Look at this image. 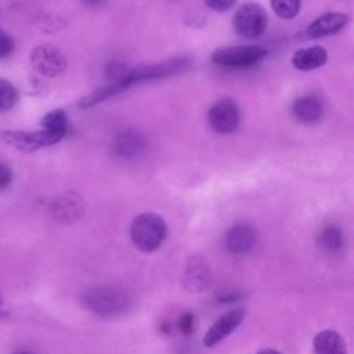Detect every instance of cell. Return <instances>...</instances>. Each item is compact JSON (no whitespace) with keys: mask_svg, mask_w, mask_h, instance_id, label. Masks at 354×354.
<instances>
[{"mask_svg":"<svg viewBox=\"0 0 354 354\" xmlns=\"http://www.w3.org/2000/svg\"><path fill=\"white\" fill-rule=\"evenodd\" d=\"M350 21V17L344 12H325L315 18L308 26H307V36L310 39H321L326 36L336 35L340 32Z\"/></svg>","mask_w":354,"mask_h":354,"instance_id":"9","label":"cell"},{"mask_svg":"<svg viewBox=\"0 0 354 354\" xmlns=\"http://www.w3.org/2000/svg\"><path fill=\"white\" fill-rule=\"evenodd\" d=\"M82 209V202L75 196L61 198L53 205L54 217L62 223H71L76 220L80 216Z\"/></svg>","mask_w":354,"mask_h":354,"instance_id":"18","label":"cell"},{"mask_svg":"<svg viewBox=\"0 0 354 354\" xmlns=\"http://www.w3.org/2000/svg\"><path fill=\"white\" fill-rule=\"evenodd\" d=\"M167 225L165 220L155 213L138 214L130 225V238L133 245L144 252H155L166 239Z\"/></svg>","mask_w":354,"mask_h":354,"instance_id":"2","label":"cell"},{"mask_svg":"<svg viewBox=\"0 0 354 354\" xmlns=\"http://www.w3.org/2000/svg\"><path fill=\"white\" fill-rule=\"evenodd\" d=\"M3 310V299H1V295H0V311Z\"/></svg>","mask_w":354,"mask_h":354,"instance_id":"29","label":"cell"},{"mask_svg":"<svg viewBox=\"0 0 354 354\" xmlns=\"http://www.w3.org/2000/svg\"><path fill=\"white\" fill-rule=\"evenodd\" d=\"M243 317H245V311L242 308H235V310H231L227 314H224L206 332V335L203 337L205 346L213 347L217 343H220L223 339H225L228 335H231L239 326Z\"/></svg>","mask_w":354,"mask_h":354,"instance_id":"10","label":"cell"},{"mask_svg":"<svg viewBox=\"0 0 354 354\" xmlns=\"http://www.w3.org/2000/svg\"><path fill=\"white\" fill-rule=\"evenodd\" d=\"M234 28L235 32L243 39H257L260 37L268 24V17L266 10L259 3H245L234 14Z\"/></svg>","mask_w":354,"mask_h":354,"instance_id":"4","label":"cell"},{"mask_svg":"<svg viewBox=\"0 0 354 354\" xmlns=\"http://www.w3.org/2000/svg\"><path fill=\"white\" fill-rule=\"evenodd\" d=\"M235 1L236 0H205V4L217 12H224L230 10L235 4Z\"/></svg>","mask_w":354,"mask_h":354,"instance_id":"24","label":"cell"},{"mask_svg":"<svg viewBox=\"0 0 354 354\" xmlns=\"http://www.w3.org/2000/svg\"><path fill=\"white\" fill-rule=\"evenodd\" d=\"M322 104L314 95H304L295 101L292 113L299 123L313 124L322 118Z\"/></svg>","mask_w":354,"mask_h":354,"instance_id":"11","label":"cell"},{"mask_svg":"<svg viewBox=\"0 0 354 354\" xmlns=\"http://www.w3.org/2000/svg\"><path fill=\"white\" fill-rule=\"evenodd\" d=\"M272 11L282 19H292L300 11V0H270Z\"/></svg>","mask_w":354,"mask_h":354,"instance_id":"20","label":"cell"},{"mask_svg":"<svg viewBox=\"0 0 354 354\" xmlns=\"http://www.w3.org/2000/svg\"><path fill=\"white\" fill-rule=\"evenodd\" d=\"M14 48H15V44L12 37L7 32L0 29V59L11 55Z\"/></svg>","mask_w":354,"mask_h":354,"instance_id":"22","label":"cell"},{"mask_svg":"<svg viewBox=\"0 0 354 354\" xmlns=\"http://www.w3.org/2000/svg\"><path fill=\"white\" fill-rule=\"evenodd\" d=\"M317 242H318V245L322 250L333 253V252H337L342 248L343 234H342V231L337 225L329 224V225H325L319 231Z\"/></svg>","mask_w":354,"mask_h":354,"instance_id":"19","label":"cell"},{"mask_svg":"<svg viewBox=\"0 0 354 354\" xmlns=\"http://www.w3.org/2000/svg\"><path fill=\"white\" fill-rule=\"evenodd\" d=\"M12 181V171L8 165L0 162V192L4 191Z\"/></svg>","mask_w":354,"mask_h":354,"instance_id":"25","label":"cell"},{"mask_svg":"<svg viewBox=\"0 0 354 354\" xmlns=\"http://www.w3.org/2000/svg\"><path fill=\"white\" fill-rule=\"evenodd\" d=\"M18 102V91L15 86L0 77V112L12 109Z\"/></svg>","mask_w":354,"mask_h":354,"instance_id":"21","label":"cell"},{"mask_svg":"<svg viewBox=\"0 0 354 354\" xmlns=\"http://www.w3.org/2000/svg\"><path fill=\"white\" fill-rule=\"evenodd\" d=\"M328 59V53L321 46L297 50L292 55V65L299 71H313L322 66Z\"/></svg>","mask_w":354,"mask_h":354,"instance_id":"13","label":"cell"},{"mask_svg":"<svg viewBox=\"0 0 354 354\" xmlns=\"http://www.w3.org/2000/svg\"><path fill=\"white\" fill-rule=\"evenodd\" d=\"M86 3H90V4H97V3H101L102 0H84Z\"/></svg>","mask_w":354,"mask_h":354,"instance_id":"28","label":"cell"},{"mask_svg":"<svg viewBox=\"0 0 354 354\" xmlns=\"http://www.w3.org/2000/svg\"><path fill=\"white\" fill-rule=\"evenodd\" d=\"M144 148V140L136 130H124L113 141V152L120 158H133Z\"/></svg>","mask_w":354,"mask_h":354,"instance_id":"15","label":"cell"},{"mask_svg":"<svg viewBox=\"0 0 354 354\" xmlns=\"http://www.w3.org/2000/svg\"><path fill=\"white\" fill-rule=\"evenodd\" d=\"M41 130L47 131L57 142L64 138L68 129V118L65 111L53 109L44 115L41 120Z\"/></svg>","mask_w":354,"mask_h":354,"instance_id":"17","label":"cell"},{"mask_svg":"<svg viewBox=\"0 0 354 354\" xmlns=\"http://www.w3.org/2000/svg\"><path fill=\"white\" fill-rule=\"evenodd\" d=\"M209 279H210V274H209L207 266L201 259L191 260L189 264L187 266V271L184 275L187 289L195 290V292L203 290L206 289Z\"/></svg>","mask_w":354,"mask_h":354,"instance_id":"16","label":"cell"},{"mask_svg":"<svg viewBox=\"0 0 354 354\" xmlns=\"http://www.w3.org/2000/svg\"><path fill=\"white\" fill-rule=\"evenodd\" d=\"M1 140L24 152H32L41 147L57 144V141L44 130H39V131L7 130L1 133Z\"/></svg>","mask_w":354,"mask_h":354,"instance_id":"8","label":"cell"},{"mask_svg":"<svg viewBox=\"0 0 354 354\" xmlns=\"http://www.w3.org/2000/svg\"><path fill=\"white\" fill-rule=\"evenodd\" d=\"M267 57V50L261 46H230L213 51V64L224 68L252 66Z\"/></svg>","mask_w":354,"mask_h":354,"instance_id":"5","label":"cell"},{"mask_svg":"<svg viewBox=\"0 0 354 354\" xmlns=\"http://www.w3.org/2000/svg\"><path fill=\"white\" fill-rule=\"evenodd\" d=\"M257 354H282V353L274 348H264V350H260Z\"/></svg>","mask_w":354,"mask_h":354,"instance_id":"26","label":"cell"},{"mask_svg":"<svg viewBox=\"0 0 354 354\" xmlns=\"http://www.w3.org/2000/svg\"><path fill=\"white\" fill-rule=\"evenodd\" d=\"M105 71H106V76H108L112 82L120 80V79L127 73L124 65H122L120 62H116V61L109 62V64L106 65V69H105Z\"/></svg>","mask_w":354,"mask_h":354,"instance_id":"23","label":"cell"},{"mask_svg":"<svg viewBox=\"0 0 354 354\" xmlns=\"http://www.w3.org/2000/svg\"><path fill=\"white\" fill-rule=\"evenodd\" d=\"M207 122L210 129L218 134H230L235 131L239 124L238 105L227 97L216 101L207 112Z\"/></svg>","mask_w":354,"mask_h":354,"instance_id":"7","label":"cell"},{"mask_svg":"<svg viewBox=\"0 0 354 354\" xmlns=\"http://www.w3.org/2000/svg\"><path fill=\"white\" fill-rule=\"evenodd\" d=\"M314 354H347L343 337L330 329L321 330L313 340Z\"/></svg>","mask_w":354,"mask_h":354,"instance_id":"14","label":"cell"},{"mask_svg":"<svg viewBox=\"0 0 354 354\" xmlns=\"http://www.w3.org/2000/svg\"><path fill=\"white\" fill-rule=\"evenodd\" d=\"M225 242L230 252L235 254H242L253 248L256 242V232L250 225L238 224V225H234L227 232Z\"/></svg>","mask_w":354,"mask_h":354,"instance_id":"12","label":"cell"},{"mask_svg":"<svg viewBox=\"0 0 354 354\" xmlns=\"http://www.w3.org/2000/svg\"><path fill=\"white\" fill-rule=\"evenodd\" d=\"M83 301L90 311L102 317L119 315L129 307L127 295L111 288L88 289L83 296Z\"/></svg>","mask_w":354,"mask_h":354,"instance_id":"3","label":"cell"},{"mask_svg":"<svg viewBox=\"0 0 354 354\" xmlns=\"http://www.w3.org/2000/svg\"><path fill=\"white\" fill-rule=\"evenodd\" d=\"M30 64L37 73L46 77H57L62 75L68 66L65 55L50 44L36 47L30 54Z\"/></svg>","mask_w":354,"mask_h":354,"instance_id":"6","label":"cell"},{"mask_svg":"<svg viewBox=\"0 0 354 354\" xmlns=\"http://www.w3.org/2000/svg\"><path fill=\"white\" fill-rule=\"evenodd\" d=\"M188 62L187 59H170L162 64H156V65H147V66H138L134 68L133 71H127V73L118 82H112L108 86L88 94L87 97L82 98L79 105L82 108H90L94 106L95 104L113 97L122 91H124L127 87H130L131 84H136L138 82H147V80H152V79H160V77H166L174 73H178L180 71H184L187 68Z\"/></svg>","mask_w":354,"mask_h":354,"instance_id":"1","label":"cell"},{"mask_svg":"<svg viewBox=\"0 0 354 354\" xmlns=\"http://www.w3.org/2000/svg\"><path fill=\"white\" fill-rule=\"evenodd\" d=\"M14 354H37V353H36V351H33V350L24 348V350H18V351H15Z\"/></svg>","mask_w":354,"mask_h":354,"instance_id":"27","label":"cell"}]
</instances>
